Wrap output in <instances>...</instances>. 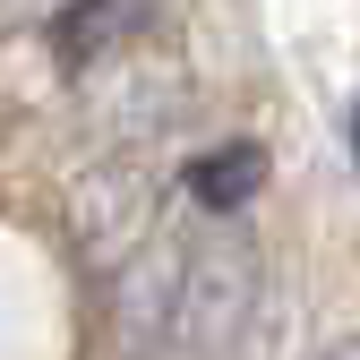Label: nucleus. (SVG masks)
Segmentation results:
<instances>
[{"label": "nucleus", "instance_id": "3", "mask_svg": "<svg viewBox=\"0 0 360 360\" xmlns=\"http://www.w3.org/2000/svg\"><path fill=\"white\" fill-rule=\"evenodd\" d=\"M155 26H163V9H120V0L60 9V18H52V60H60L69 77H86V69H103L129 34H155Z\"/></svg>", "mask_w": 360, "mask_h": 360}, {"label": "nucleus", "instance_id": "5", "mask_svg": "<svg viewBox=\"0 0 360 360\" xmlns=\"http://www.w3.org/2000/svg\"><path fill=\"white\" fill-rule=\"evenodd\" d=\"M318 360H360V335H326V343H318Z\"/></svg>", "mask_w": 360, "mask_h": 360}, {"label": "nucleus", "instance_id": "1", "mask_svg": "<svg viewBox=\"0 0 360 360\" xmlns=\"http://www.w3.org/2000/svg\"><path fill=\"white\" fill-rule=\"evenodd\" d=\"M172 326L155 360H257L275 335V275L240 223H189L172 232Z\"/></svg>", "mask_w": 360, "mask_h": 360}, {"label": "nucleus", "instance_id": "4", "mask_svg": "<svg viewBox=\"0 0 360 360\" xmlns=\"http://www.w3.org/2000/svg\"><path fill=\"white\" fill-rule=\"evenodd\" d=\"M266 189V146H249V138H232V146H206L189 172H180V198H189L206 223H232L249 198Z\"/></svg>", "mask_w": 360, "mask_h": 360}, {"label": "nucleus", "instance_id": "2", "mask_svg": "<svg viewBox=\"0 0 360 360\" xmlns=\"http://www.w3.org/2000/svg\"><path fill=\"white\" fill-rule=\"evenodd\" d=\"M155 198H163V172L146 155H103L95 172H77L69 189V240L86 266H129L155 232Z\"/></svg>", "mask_w": 360, "mask_h": 360}]
</instances>
